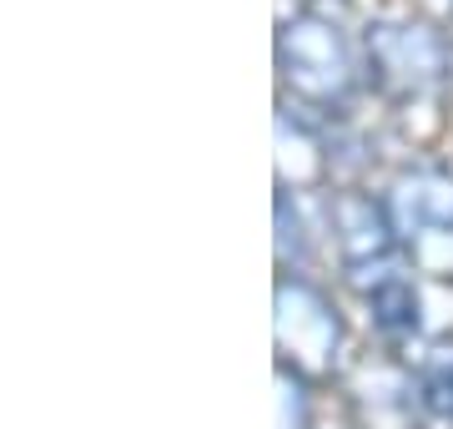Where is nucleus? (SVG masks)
I'll return each mask as SVG.
<instances>
[{
  "instance_id": "7ed1b4c3",
  "label": "nucleus",
  "mask_w": 453,
  "mask_h": 429,
  "mask_svg": "<svg viewBox=\"0 0 453 429\" xmlns=\"http://www.w3.org/2000/svg\"><path fill=\"white\" fill-rule=\"evenodd\" d=\"M398 243L418 268L453 273V177L443 172H408L388 198Z\"/></svg>"
},
{
  "instance_id": "423d86ee",
  "label": "nucleus",
  "mask_w": 453,
  "mask_h": 429,
  "mask_svg": "<svg viewBox=\"0 0 453 429\" xmlns=\"http://www.w3.org/2000/svg\"><path fill=\"white\" fill-rule=\"evenodd\" d=\"M418 394L438 419H453V344L434 348L418 369Z\"/></svg>"
},
{
  "instance_id": "20e7f679",
  "label": "nucleus",
  "mask_w": 453,
  "mask_h": 429,
  "mask_svg": "<svg viewBox=\"0 0 453 429\" xmlns=\"http://www.w3.org/2000/svg\"><path fill=\"white\" fill-rule=\"evenodd\" d=\"M333 228H338V253L348 278L353 273H368V268L398 263V228H393L388 202L363 198V192H342L333 202Z\"/></svg>"
},
{
  "instance_id": "f03ea898",
  "label": "nucleus",
  "mask_w": 453,
  "mask_h": 429,
  "mask_svg": "<svg viewBox=\"0 0 453 429\" xmlns=\"http://www.w3.org/2000/svg\"><path fill=\"white\" fill-rule=\"evenodd\" d=\"M363 66L388 97H428L449 82V41L413 20H378L363 35Z\"/></svg>"
},
{
  "instance_id": "39448f33",
  "label": "nucleus",
  "mask_w": 453,
  "mask_h": 429,
  "mask_svg": "<svg viewBox=\"0 0 453 429\" xmlns=\"http://www.w3.org/2000/svg\"><path fill=\"white\" fill-rule=\"evenodd\" d=\"M353 283H357V293L368 298L372 324L388 333V339L418 333V288L403 273V258L398 263H383V268H368V273H353Z\"/></svg>"
},
{
  "instance_id": "f257e3e1",
  "label": "nucleus",
  "mask_w": 453,
  "mask_h": 429,
  "mask_svg": "<svg viewBox=\"0 0 453 429\" xmlns=\"http://www.w3.org/2000/svg\"><path fill=\"white\" fill-rule=\"evenodd\" d=\"M277 71H282V86L312 112H338L357 91L353 46L323 16L282 20V31H277Z\"/></svg>"
},
{
  "instance_id": "0eeeda50",
  "label": "nucleus",
  "mask_w": 453,
  "mask_h": 429,
  "mask_svg": "<svg viewBox=\"0 0 453 429\" xmlns=\"http://www.w3.org/2000/svg\"><path fill=\"white\" fill-rule=\"evenodd\" d=\"M277 253H282V263H288V258H297V263H303V258H308V238H303V228H297V213H292V198L288 192H277Z\"/></svg>"
}]
</instances>
